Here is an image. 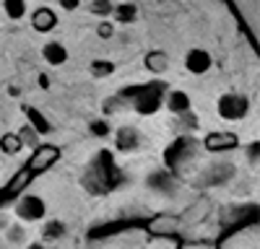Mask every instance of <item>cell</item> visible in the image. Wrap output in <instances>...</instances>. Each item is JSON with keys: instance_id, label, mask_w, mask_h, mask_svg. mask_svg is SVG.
Wrapping results in <instances>:
<instances>
[{"instance_id": "obj_10", "label": "cell", "mask_w": 260, "mask_h": 249, "mask_svg": "<svg viewBox=\"0 0 260 249\" xmlns=\"http://www.w3.org/2000/svg\"><path fill=\"white\" fill-rule=\"evenodd\" d=\"M21 148H24L21 135H16V133H3L0 135V151H3L6 156H16V153H21Z\"/></svg>"}, {"instance_id": "obj_1", "label": "cell", "mask_w": 260, "mask_h": 249, "mask_svg": "<svg viewBox=\"0 0 260 249\" xmlns=\"http://www.w3.org/2000/svg\"><path fill=\"white\" fill-rule=\"evenodd\" d=\"M216 112H219V117H221L224 122H240V119H245L247 112H250V101H247V96H242V94L229 91V94H224V96L219 99V104H216Z\"/></svg>"}, {"instance_id": "obj_13", "label": "cell", "mask_w": 260, "mask_h": 249, "mask_svg": "<svg viewBox=\"0 0 260 249\" xmlns=\"http://www.w3.org/2000/svg\"><path fill=\"white\" fill-rule=\"evenodd\" d=\"M112 13H115L117 21H122V24H133V21L138 18V8L133 3H122V6L112 8Z\"/></svg>"}, {"instance_id": "obj_16", "label": "cell", "mask_w": 260, "mask_h": 249, "mask_svg": "<svg viewBox=\"0 0 260 249\" xmlns=\"http://www.w3.org/2000/svg\"><path fill=\"white\" fill-rule=\"evenodd\" d=\"M112 34H115V26H112V21H104V18H102L99 24H96V36H99V39H110Z\"/></svg>"}, {"instance_id": "obj_6", "label": "cell", "mask_w": 260, "mask_h": 249, "mask_svg": "<svg viewBox=\"0 0 260 249\" xmlns=\"http://www.w3.org/2000/svg\"><path fill=\"white\" fill-rule=\"evenodd\" d=\"M31 29L39 31V34H50L57 29V13L47 6H42L31 13Z\"/></svg>"}, {"instance_id": "obj_17", "label": "cell", "mask_w": 260, "mask_h": 249, "mask_svg": "<svg viewBox=\"0 0 260 249\" xmlns=\"http://www.w3.org/2000/svg\"><path fill=\"white\" fill-rule=\"evenodd\" d=\"M29 117H31V122H34V128L39 130V133H50L52 128H50V122L45 119V117H39L34 109H29Z\"/></svg>"}, {"instance_id": "obj_22", "label": "cell", "mask_w": 260, "mask_h": 249, "mask_svg": "<svg viewBox=\"0 0 260 249\" xmlns=\"http://www.w3.org/2000/svg\"><path fill=\"white\" fill-rule=\"evenodd\" d=\"M47 228H50V231H47V236H57V234H60V228H62V226H60V223H50Z\"/></svg>"}, {"instance_id": "obj_21", "label": "cell", "mask_w": 260, "mask_h": 249, "mask_svg": "<svg viewBox=\"0 0 260 249\" xmlns=\"http://www.w3.org/2000/svg\"><path fill=\"white\" fill-rule=\"evenodd\" d=\"M37 83H39L42 89H50V75H45V73H42V75L37 78Z\"/></svg>"}, {"instance_id": "obj_2", "label": "cell", "mask_w": 260, "mask_h": 249, "mask_svg": "<svg viewBox=\"0 0 260 249\" xmlns=\"http://www.w3.org/2000/svg\"><path fill=\"white\" fill-rule=\"evenodd\" d=\"M45 213H47V202L42 200V197H37V195H24V197L16 202V216L21 221L34 223V221L45 218Z\"/></svg>"}, {"instance_id": "obj_3", "label": "cell", "mask_w": 260, "mask_h": 249, "mask_svg": "<svg viewBox=\"0 0 260 249\" xmlns=\"http://www.w3.org/2000/svg\"><path fill=\"white\" fill-rule=\"evenodd\" d=\"M57 158H60V148H57V145H50V143H47V145H37V151L31 153V158H29V163H26V169H29L31 174L47 172Z\"/></svg>"}, {"instance_id": "obj_9", "label": "cell", "mask_w": 260, "mask_h": 249, "mask_svg": "<svg viewBox=\"0 0 260 249\" xmlns=\"http://www.w3.org/2000/svg\"><path fill=\"white\" fill-rule=\"evenodd\" d=\"M164 101H167V109H169L172 114H185V112L190 109V96H187V91H169Z\"/></svg>"}, {"instance_id": "obj_11", "label": "cell", "mask_w": 260, "mask_h": 249, "mask_svg": "<svg viewBox=\"0 0 260 249\" xmlns=\"http://www.w3.org/2000/svg\"><path fill=\"white\" fill-rule=\"evenodd\" d=\"M3 13L11 21H21L26 16V0H3Z\"/></svg>"}, {"instance_id": "obj_19", "label": "cell", "mask_w": 260, "mask_h": 249, "mask_svg": "<svg viewBox=\"0 0 260 249\" xmlns=\"http://www.w3.org/2000/svg\"><path fill=\"white\" fill-rule=\"evenodd\" d=\"M57 3H60L62 11H76L81 6V0H57Z\"/></svg>"}, {"instance_id": "obj_7", "label": "cell", "mask_w": 260, "mask_h": 249, "mask_svg": "<svg viewBox=\"0 0 260 249\" xmlns=\"http://www.w3.org/2000/svg\"><path fill=\"white\" fill-rule=\"evenodd\" d=\"M42 57H45V62H50L52 68H60L68 62V47L62 45V42L52 39V42H45V47H42Z\"/></svg>"}, {"instance_id": "obj_14", "label": "cell", "mask_w": 260, "mask_h": 249, "mask_svg": "<svg viewBox=\"0 0 260 249\" xmlns=\"http://www.w3.org/2000/svg\"><path fill=\"white\" fill-rule=\"evenodd\" d=\"M29 179H31V172H29V169H24V172H18V174L13 177V182L8 184V190H6V195H3V197H11L13 192H18V187H24V184H26Z\"/></svg>"}, {"instance_id": "obj_12", "label": "cell", "mask_w": 260, "mask_h": 249, "mask_svg": "<svg viewBox=\"0 0 260 249\" xmlns=\"http://www.w3.org/2000/svg\"><path fill=\"white\" fill-rule=\"evenodd\" d=\"M89 73L94 78H107V75L115 73V62L112 60H91L89 62Z\"/></svg>"}, {"instance_id": "obj_8", "label": "cell", "mask_w": 260, "mask_h": 249, "mask_svg": "<svg viewBox=\"0 0 260 249\" xmlns=\"http://www.w3.org/2000/svg\"><path fill=\"white\" fill-rule=\"evenodd\" d=\"M143 65H146V70H151L154 75H161V73H167V68H169V55H167L164 50H151V52H146V57H143Z\"/></svg>"}, {"instance_id": "obj_23", "label": "cell", "mask_w": 260, "mask_h": 249, "mask_svg": "<svg viewBox=\"0 0 260 249\" xmlns=\"http://www.w3.org/2000/svg\"><path fill=\"white\" fill-rule=\"evenodd\" d=\"M26 249H45V246H42V244H29Z\"/></svg>"}, {"instance_id": "obj_18", "label": "cell", "mask_w": 260, "mask_h": 249, "mask_svg": "<svg viewBox=\"0 0 260 249\" xmlns=\"http://www.w3.org/2000/svg\"><path fill=\"white\" fill-rule=\"evenodd\" d=\"M91 133H94V135H110V124L102 122V119H96V122H91Z\"/></svg>"}, {"instance_id": "obj_15", "label": "cell", "mask_w": 260, "mask_h": 249, "mask_svg": "<svg viewBox=\"0 0 260 249\" xmlns=\"http://www.w3.org/2000/svg\"><path fill=\"white\" fill-rule=\"evenodd\" d=\"M112 3H110V0H91V6H89V11L94 13V16H99V18H107V16H110L112 13Z\"/></svg>"}, {"instance_id": "obj_20", "label": "cell", "mask_w": 260, "mask_h": 249, "mask_svg": "<svg viewBox=\"0 0 260 249\" xmlns=\"http://www.w3.org/2000/svg\"><path fill=\"white\" fill-rule=\"evenodd\" d=\"M182 249H213V246L206 244V241H192V244H185Z\"/></svg>"}, {"instance_id": "obj_5", "label": "cell", "mask_w": 260, "mask_h": 249, "mask_svg": "<svg viewBox=\"0 0 260 249\" xmlns=\"http://www.w3.org/2000/svg\"><path fill=\"white\" fill-rule=\"evenodd\" d=\"M240 145V138L237 133H229V130H219V133H208L203 138V148L211 151V153H221V151H232Z\"/></svg>"}, {"instance_id": "obj_4", "label": "cell", "mask_w": 260, "mask_h": 249, "mask_svg": "<svg viewBox=\"0 0 260 249\" xmlns=\"http://www.w3.org/2000/svg\"><path fill=\"white\" fill-rule=\"evenodd\" d=\"M211 65H213V57H211L208 50H203V47H190V50L185 52V70H187V73L203 75V73L211 70Z\"/></svg>"}]
</instances>
